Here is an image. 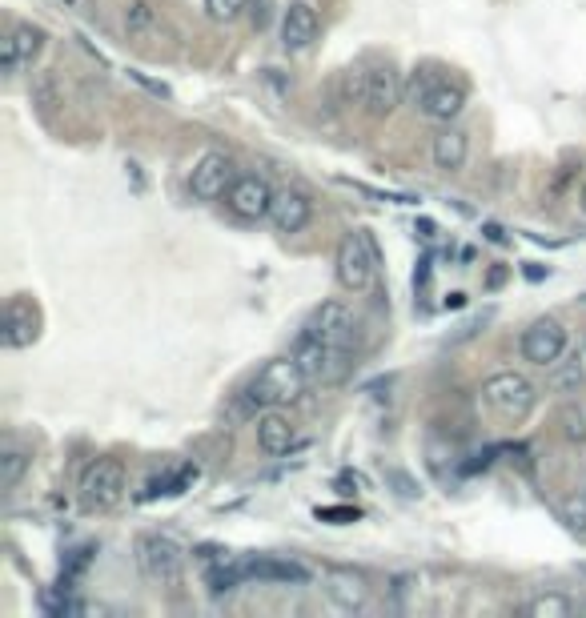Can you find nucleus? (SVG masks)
Here are the masks:
<instances>
[{
    "label": "nucleus",
    "instance_id": "1",
    "mask_svg": "<svg viewBox=\"0 0 586 618\" xmlns=\"http://www.w3.org/2000/svg\"><path fill=\"white\" fill-rule=\"evenodd\" d=\"M306 386H310V378L302 374L298 358H293V354L289 358H273L241 390V402L237 406H241V414H265V410H277L285 402H298Z\"/></svg>",
    "mask_w": 586,
    "mask_h": 618
},
{
    "label": "nucleus",
    "instance_id": "2",
    "mask_svg": "<svg viewBox=\"0 0 586 618\" xmlns=\"http://www.w3.org/2000/svg\"><path fill=\"white\" fill-rule=\"evenodd\" d=\"M378 265H382V249L374 241L370 229H350L338 245L334 257V277L346 293H366L378 281Z\"/></svg>",
    "mask_w": 586,
    "mask_h": 618
},
{
    "label": "nucleus",
    "instance_id": "3",
    "mask_svg": "<svg viewBox=\"0 0 586 618\" xmlns=\"http://www.w3.org/2000/svg\"><path fill=\"white\" fill-rule=\"evenodd\" d=\"M289 354L298 358V366H302V374L310 378V386H330V382H338V378L350 370V350L330 346L326 338H318V334L306 330V326H302L298 338H293V350H289Z\"/></svg>",
    "mask_w": 586,
    "mask_h": 618
},
{
    "label": "nucleus",
    "instance_id": "4",
    "mask_svg": "<svg viewBox=\"0 0 586 618\" xmlns=\"http://www.w3.org/2000/svg\"><path fill=\"white\" fill-rule=\"evenodd\" d=\"M482 398H486V406L494 414H502L510 422L530 418L534 406H538V390H534V382L522 370H498V374H490L482 382Z\"/></svg>",
    "mask_w": 586,
    "mask_h": 618
},
{
    "label": "nucleus",
    "instance_id": "5",
    "mask_svg": "<svg viewBox=\"0 0 586 618\" xmlns=\"http://www.w3.org/2000/svg\"><path fill=\"white\" fill-rule=\"evenodd\" d=\"M125 498V466L117 458H97L81 478V506L89 514H105Z\"/></svg>",
    "mask_w": 586,
    "mask_h": 618
},
{
    "label": "nucleus",
    "instance_id": "6",
    "mask_svg": "<svg viewBox=\"0 0 586 618\" xmlns=\"http://www.w3.org/2000/svg\"><path fill=\"white\" fill-rule=\"evenodd\" d=\"M137 566H141L145 578L173 586L185 574V550L169 534H141L137 538Z\"/></svg>",
    "mask_w": 586,
    "mask_h": 618
},
{
    "label": "nucleus",
    "instance_id": "7",
    "mask_svg": "<svg viewBox=\"0 0 586 618\" xmlns=\"http://www.w3.org/2000/svg\"><path fill=\"white\" fill-rule=\"evenodd\" d=\"M566 346H570V338H566V326H562L558 318H538V322H530L526 334H522V342H518L522 362L542 366V370L558 366V362L566 358Z\"/></svg>",
    "mask_w": 586,
    "mask_h": 618
},
{
    "label": "nucleus",
    "instance_id": "8",
    "mask_svg": "<svg viewBox=\"0 0 586 618\" xmlns=\"http://www.w3.org/2000/svg\"><path fill=\"white\" fill-rule=\"evenodd\" d=\"M402 101H406V81H402L398 69L374 65V69L362 73V105L374 121H386Z\"/></svg>",
    "mask_w": 586,
    "mask_h": 618
},
{
    "label": "nucleus",
    "instance_id": "9",
    "mask_svg": "<svg viewBox=\"0 0 586 618\" xmlns=\"http://www.w3.org/2000/svg\"><path fill=\"white\" fill-rule=\"evenodd\" d=\"M322 33V17L314 0H289V9L281 13V49L285 53H306L314 49Z\"/></svg>",
    "mask_w": 586,
    "mask_h": 618
},
{
    "label": "nucleus",
    "instance_id": "10",
    "mask_svg": "<svg viewBox=\"0 0 586 618\" xmlns=\"http://www.w3.org/2000/svg\"><path fill=\"white\" fill-rule=\"evenodd\" d=\"M233 181H237V177H233V161H229L225 153H201L197 165L189 169V193H193L197 201H217V197H225Z\"/></svg>",
    "mask_w": 586,
    "mask_h": 618
},
{
    "label": "nucleus",
    "instance_id": "11",
    "mask_svg": "<svg viewBox=\"0 0 586 618\" xmlns=\"http://www.w3.org/2000/svg\"><path fill=\"white\" fill-rule=\"evenodd\" d=\"M273 197H277L273 185L265 177H257V173H245V177H237L229 185V209L241 221H265L269 209H273Z\"/></svg>",
    "mask_w": 586,
    "mask_h": 618
},
{
    "label": "nucleus",
    "instance_id": "12",
    "mask_svg": "<svg viewBox=\"0 0 586 618\" xmlns=\"http://www.w3.org/2000/svg\"><path fill=\"white\" fill-rule=\"evenodd\" d=\"M41 334V314L37 305L29 297H9L5 305V322H0V342H5L9 350H25L33 346Z\"/></svg>",
    "mask_w": 586,
    "mask_h": 618
},
{
    "label": "nucleus",
    "instance_id": "13",
    "mask_svg": "<svg viewBox=\"0 0 586 618\" xmlns=\"http://www.w3.org/2000/svg\"><path fill=\"white\" fill-rule=\"evenodd\" d=\"M41 49H45V33L37 29V25H17L9 37H5V45H0V73H21V69H29L37 57H41Z\"/></svg>",
    "mask_w": 586,
    "mask_h": 618
},
{
    "label": "nucleus",
    "instance_id": "14",
    "mask_svg": "<svg viewBox=\"0 0 586 618\" xmlns=\"http://www.w3.org/2000/svg\"><path fill=\"white\" fill-rule=\"evenodd\" d=\"M306 330H314V334L326 338L330 346L350 350V338H354V314H350V305H346V301H322L314 314H310Z\"/></svg>",
    "mask_w": 586,
    "mask_h": 618
},
{
    "label": "nucleus",
    "instance_id": "15",
    "mask_svg": "<svg viewBox=\"0 0 586 618\" xmlns=\"http://www.w3.org/2000/svg\"><path fill=\"white\" fill-rule=\"evenodd\" d=\"M310 217H314L310 193H302V189H281V193L273 197L269 225H273L277 233H302V229L310 225Z\"/></svg>",
    "mask_w": 586,
    "mask_h": 618
},
{
    "label": "nucleus",
    "instance_id": "16",
    "mask_svg": "<svg viewBox=\"0 0 586 618\" xmlns=\"http://www.w3.org/2000/svg\"><path fill=\"white\" fill-rule=\"evenodd\" d=\"M418 109H422L426 121L454 125V121L462 117V109H466V89H462L458 81H434V85L426 89V97H422Z\"/></svg>",
    "mask_w": 586,
    "mask_h": 618
},
{
    "label": "nucleus",
    "instance_id": "17",
    "mask_svg": "<svg viewBox=\"0 0 586 618\" xmlns=\"http://www.w3.org/2000/svg\"><path fill=\"white\" fill-rule=\"evenodd\" d=\"M366 578L358 570H346V566H330L326 570V598L338 606V610H362L366 606Z\"/></svg>",
    "mask_w": 586,
    "mask_h": 618
},
{
    "label": "nucleus",
    "instance_id": "18",
    "mask_svg": "<svg viewBox=\"0 0 586 618\" xmlns=\"http://www.w3.org/2000/svg\"><path fill=\"white\" fill-rule=\"evenodd\" d=\"M241 570H245V578H257V582H281V586H306L310 582V570L302 566V562H289V558H249V562H241Z\"/></svg>",
    "mask_w": 586,
    "mask_h": 618
},
{
    "label": "nucleus",
    "instance_id": "19",
    "mask_svg": "<svg viewBox=\"0 0 586 618\" xmlns=\"http://www.w3.org/2000/svg\"><path fill=\"white\" fill-rule=\"evenodd\" d=\"M430 157H434V169H442V173H458V169L466 165V157H470V137H466V129L446 125V129L434 137Z\"/></svg>",
    "mask_w": 586,
    "mask_h": 618
},
{
    "label": "nucleus",
    "instance_id": "20",
    "mask_svg": "<svg viewBox=\"0 0 586 618\" xmlns=\"http://www.w3.org/2000/svg\"><path fill=\"white\" fill-rule=\"evenodd\" d=\"M293 442H298V434H293L289 418H281L277 410H265V414L257 418V446H261V454L281 458V454L293 450Z\"/></svg>",
    "mask_w": 586,
    "mask_h": 618
},
{
    "label": "nucleus",
    "instance_id": "21",
    "mask_svg": "<svg viewBox=\"0 0 586 618\" xmlns=\"http://www.w3.org/2000/svg\"><path fill=\"white\" fill-rule=\"evenodd\" d=\"M25 474H29V450L17 442H5V450H0V490L13 494Z\"/></svg>",
    "mask_w": 586,
    "mask_h": 618
},
{
    "label": "nucleus",
    "instance_id": "22",
    "mask_svg": "<svg viewBox=\"0 0 586 618\" xmlns=\"http://www.w3.org/2000/svg\"><path fill=\"white\" fill-rule=\"evenodd\" d=\"M526 618H570L574 614V602L558 590H546V594H534L526 606H522Z\"/></svg>",
    "mask_w": 586,
    "mask_h": 618
},
{
    "label": "nucleus",
    "instance_id": "23",
    "mask_svg": "<svg viewBox=\"0 0 586 618\" xmlns=\"http://www.w3.org/2000/svg\"><path fill=\"white\" fill-rule=\"evenodd\" d=\"M550 390L562 398H574L582 390V366L578 362H558L550 366Z\"/></svg>",
    "mask_w": 586,
    "mask_h": 618
},
{
    "label": "nucleus",
    "instance_id": "24",
    "mask_svg": "<svg viewBox=\"0 0 586 618\" xmlns=\"http://www.w3.org/2000/svg\"><path fill=\"white\" fill-rule=\"evenodd\" d=\"M153 25H157V13H153L149 0H133V5L125 9V29L129 33H149Z\"/></svg>",
    "mask_w": 586,
    "mask_h": 618
},
{
    "label": "nucleus",
    "instance_id": "25",
    "mask_svg": "<svg viewBox=\"0 0 586 618\" xmlns=\"http://www.w3.org/2000/svg\"><path fill=\"white\" fill-rule=\"evenodd\" d=\"M245 5H249V0H205V13L213 21H237L245 13Z\"/></svg>",
    "mask_w": 586,
    "mask_h": 618
},
{
    "label": "nucleus",
    "instance_id": "26",
    "mask_svg": "<svg viewBox=\"0 0 586 618\" xmlns=\"http://www.w3.org/2000/svg\"><path fill=\"white\" fill-rule=\"evenodd\" d=\"M386 482L394 486V494H398V498H418V494H422L418 478H414V474H406V470H394V466H390V470H386Z\"/></svg>",
    "mask_w": 586,
    "mask_h": 618
},
{
    "label": "nucleus",
    "instance_id": "27",
    "mask_svg": "<svg viewBox=\"0 0 586 618\" xmlns=\"http://www.w3.org/2000/svg\"><path fill=\"white\" fill-rule=\"evenodd\" d=\"M562 518H566V526H570L574 534H582V538H586V490H582L578 498H570V502H566Z\"/></svg>",
    "mask_w": 586,
    "mask_h": 618
},
{
    "label": "nucleus",
    "instance_id": "28",
    "mask_svg": "<svg viewBox=\"0 0 586 618\" xmlns=\"http://www.w3.org/2000/svg\"><path fill=\"white\" fill-rule=\"evenodd\" d=\"M253 25H257V29L269 25V0H253Z\"/></svg>",
    "mask_w": 586,
    "mask_h": 618
},
{
    "label": "nucleus",
    "instance_id": "29",
    "mask_svg": "<svg viewBox=\"0 0 586 618\" xmlns=\"http://www.w3.org/2000/svg\"><path fill=\"white\" fill-rule=\"evenodd\" d=\"M318 518H358V510H318Z\"/></svg>",
    "mask_w": 586,
    "mask_h": 618
},
{
    "label": "nucleus",
    "instance_id": "30",
    "mask_svg": "<svg viewBox=\"0 0 586 618\" xmlns=\"http://www.w3.org/2000/svg\"><path fill=\"white\" fill-rule=\"evenodd\" d=\"M582 209H586V193H582Z\"/></svg>",
    "mask_w": 586,
    "mask_h": 618
},
{
    "label": "nucleus",
    "instance_id": "31",
    "mask_svg": "<svg viewBox=\"0 0 586 618\" xmlns=\"http://www.w3.org/2000/svg\"><path fill=\"white\" fill-rule=\"evenodd\" d=\"M582 490H586V486H582Z\"/></svg>",
    "mask_w": 586,
    "mask_h": 618
},
{
    "label": "nucleus",
    "instance_id": "32",
    "mask_svg": "<svg viewBox=\"0 0 586 618\" xmlns=\"http://www.w3.org/2000/svg\"><path fill=\"white\" fill-rule=\"evenodd\" d=\"M582 342H586V338H582Z\"/></svg>",
    "mask_w": 586,
    "mask_h": 618
}]
</instances>
